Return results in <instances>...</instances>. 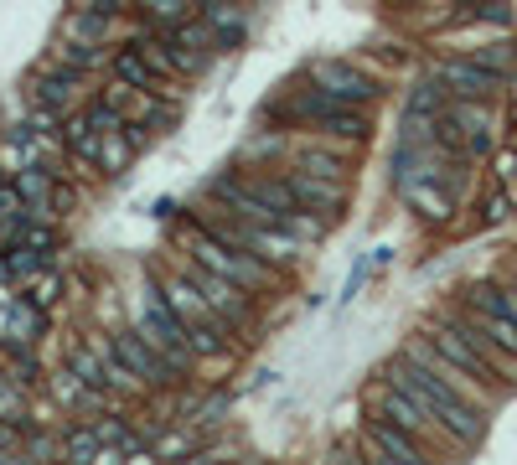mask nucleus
I'll use <instances>...</instances> for the list:
<instances>
[{"mask_svg": "<svg viewBox=\"0 0 517 465\" xmlns=\"http://www.w3.org/2000/svg\"><path fill=\"white\" fill-rule=\"evenodd\" d=\"M73 83H78V73L68 68V62H63L57 73H42V78H37V104L52 109V114L68 109V104H73Z\"/></svg>", "mask_w": 517, "mask_h": 465, "instance_id": "nucleus-17", "label": "nucleus"}, {"mask_svg": "<svg viewBox=\"0 0 517 465\" xmlns=\"http://www.w3.org/2000/svg\"><path fill=\"white\" fill-rule=\"evenodd\" d=\"M99 6H109V11H114V6H119V0H99Z\"/></svg>", "mask_w": 517, "mask_h": 465, "instance_id": "nucleus-38", "label": "nucleus"}, {"mask_svg": "<svg viewBox=\"0 0 517 465\" xmlns=\"http://www.w3.org/2000/svg\"><path fill=\"white\" fill-rule=\"evenodd\" d=\"M295 171H311V176H331V181H342L347 176V161L337 150H321V145H306V150H295Z\"/></svg>", "mask_w": 517, "mask_h": 465, "instance_id": "nucleus-18", "label": "nucleus"}, {"mask_svg": "<svg viewBox=\"0 0 517 465\" xmlns=\"http://www.w3.org/2000/svg\"><path fill=\"white\" fill-rule=\"evenodd\" d=\"M187 11H192V0H156V6H150L156 26H176V21H187Z\"/></svg>", "mask_w": 517, "mask_h": 465, "instance_id": "nucleus-28", "label": "nucleus"}, {"mask_svg": "<svg viewBox=\"0 0 517 465\" xmlns=\"http://www.w3.org/2000/svg\"><path fill=\"white\" fill-rule=\"evenodd\" d=\"M68 31H73L78 42H94V37H104V31H109V6H99V11H83V16H73V21H68Z\"/></svg>", "mask_w": 517, "mask_h": 465, "instance_id": "nucleus-25", "label": "nucleus"}, {"mask_svg": "<svg viewBox=\"0 0 517 465\" xmlns=\"http://www.w3.org/2000/svg\"><path fill=\"white\" fill-rule=\"evenodd\" d=\"M275 119H300V124H311V130L321 135H337V140H362L373 130L368 114L342 104V99H331L326 88H306V93H295L290 109H275Z\"/></svg>", "mask_w": 517, "mask_h": 465, "instance_id": "nucleus-3", "label": "nucleus"}, {"mask_svg": "<svg viewBox=\"0 0 517 465\" xmlns=\"http://www.w3.org/2000/svg\"><path fill=\"white\" fill-rule=\"evenodd\" d=\"M481 104L486 99H455V104H445V119L455 124V135H461L466 155H486V150H492V114H486Z\"/></svg>", "mask_w": 517, "mask_h": 465, "instance_id": "nucleus-9", "label": "nucleus"}, {"mask_svg": "<svg viewBox=\"0 0 517 465\" xmlns=\"http://www.w3.org/2000/svg\"><path fill=\"white\" fill-rule=\"evenodd\" d=\"M109 104L125 114L130 124H145L150 119V109H156V99H150V88H135V83H119V88H109Z\"/></svg>", "mask_w": 517, "mask_h": 465, "instance_id": "nucleus-19", "label": "nucleus"}, {"mask_svg": "<svg viewBox=\"0 0 517 465\" xmlns=\"http://www.w3.org/2000/svg\"><path fill=\"white\" fill-rule=\"evenodd\" d=\"M114 352H119V362H125L145 388H171L176 372H181L145 331H119V336H114Z\"/></svg>", "mask_w": 517, "mask_h": 465, "instance_id": "nucleus-5", "label": "nucleus"}, {"mask_svg": "<svg viewBox=\"0 0 517 465\" xmlns=\"http://www.w3.org/2000/svg\"><path fill=\"white\" fill-rule=\"evenodd\" d=\"M502 305H507V316L517 321V285H507V290H502Z\"/></svg>", "mask_w": 517, "mask_h": 465, "instance_id": "nucleus-36", "label": "nucleus"}, {"mask_svg": "<svg viewBox=\"0 0 517 465\" xmlns=\"http://www.w3.org/2000/svg\"><path fill=\"white\" fill-rule=\"evenodd\" d=\"M192 450H197V445L187 440V434H171V440L161 445V455H192Z\"/></svg>", "mask_w": 517, "mask_h": 465, "instance_id": "nucleus-34", "label": "nucleus"}, {"mask_svg": "<svg viewBox=\"0 0 517 465\" xmlns=\"http://www.w3.org/2000/svg\"><path fill=\"white\" fill-rule=\"evenodd\" d=\"M311 83L326 88L331 99H342V104H373V99H378V83H373L368 73H357L352 62H316Z\"/></svg>", "mask_w": 517, "mask_h": 465, "instance_id": "nucleus-8", "label": "nucleus"}, {"mask_svg": "<svg viewBox=\"0 0 517 465\" xmlns=\"http://www.w3.org/2000/svg\"><path fill=\"white\" fill-rule=\"evenodd\" d=\"M114 73H119V83H135V88H161V73L145 62V52H140V47L119 52V57H114Z\"/></svg>", "mask_w": 517, "mask_h": 465, "instance_id": "nucleus-20", "label": "nucleus"}, {"mask_svg": "<svg viewBox=\"0 0 517 465\" xmlns=\"http://www.w3.org/2000/svg\"><path fill=\"white\" fill-rule=\"evenodd\" d=\"M32 300H37V305H42V310H47V305H52V300H57V279H42V285H37V290H32Z\"/></svg>", "mask_w": 517, "mask_h": 465, "instance_id": "nucleus-35", "label": "nucleus"}, {"mask_svg": "<svg viewBox=\"0 0 517 465\" xmlns=\"http://www.w3.org/2000/svg\"><path fill=\"white\" fill-rule=\"evenodd\" d=\"M181 274H187L192 285L207 295V305L218 310L223 321H233V326H243V321H249V290H243V285H233L228 274L207 269V264H197V259H187V269H181Z\"/></svg>", "mask_w": 517, "mask_h": 465, "instance_id": "nucleus-7", "label": "nucleus"}, {"mask_svg": "<svg viewBox=\"0 0 517 465\" xmlns=\"http://www.w3.org/2000/svg\"><path fill=\"white\" fill-rule=\"evenodd\" d=\"M409 114H424V119H440V114H445V93H440L435 83H424V88H414V99H409Z\"/></svg>", "mask_w": 517, "mask_h": 465, "instance_id": "nucleus-26", "label": "nucleus"}, {"mask_svg": "<svg viewBox=\"0 0 517 465\" xmlns=\"http://www.w3.org/2000/svg\"><path fill=\"white\" fill-rule=\"evenodd\" d=\"M512 207H517V202H512V197L502 192V186H497V192H492V197H486V212H481V217H486V223H502V217H507Z\"/></svg>", "mask_w": 517, "mask_h": 465, "instance_id": "nucleus-30", "label": "nucleus"}, {"mask_svg": "<svg viewBox=\"0 0 517 465\" xmlns=\"http://www.w3.org/2000/svg\"><path fill=\"white\" fill-rule=\"evenodd\" d=\"M290 186H295V202L311 207V212H321L326 223H331V217H337V207L347 202L342 181H331V176H311V171H295V166H290Z\"/></svg>", "mask_w": 517, "mask_h": 465, "instance_id": "nucleus-11", "label": "nucleus"}, {"mask_svg": "<svg viewBox=\"0 0 517 465\" xmlns=\"http://www.w3.org/2000/svg\"><path fill=\"white\" fill-rule=\"evenodd\" d=\"M202 21L212 26V37H218V47H233L243 37V16L233 6H218V0H207L202 6Z\"/></svg>", "mask_w": 517, "mask_h": 465, "instance_id": "nucleus-21", "label": "nucleus"}, {"mask_svg": "<svg viewBox=\"0 0 517 465\" xmlns=\"http://www.w3.org/2000/svg\"><path fill=\"white\" fill-rule=\"evenodd\" d=\"M497 186L517 202V150H502V155H497Z\"/></svg>", "mask_w": 517, "mask_h": 465, "instance_id": "nucleus-29", "label": "nucleus"}, {"mask_svg": "<svg viewBox=\"0 0 517 465\" xmlns=\"http://www.w3.org/2000/svg\"><path fill=\"white\" fill-rule=\"evenodd\" d=\"M368 274H373V259H357V264H352V274H347V285H342V295L352 300V295L362 290V279H368Z\"/></svg>", "mask_w": 517, "mask_h": 465, "instance_id": "nucleus-32", "label": "nucleus"}, {"mask_svg": "<svg viewBox=\"0 0 517 465\" xmlns=\"http://www.w3.org/2000/svg\"><path fill=\"white\" fill-rule=\"evenodd\" d=\"M388 383L404 388L409 398H419L424 409L435 414V424L450 434V440H461V445H476V440H481V414L471 409L466 393L455 388L445 372L424 367V362H414V357H399V362L388 367Z\"/></svg>", "mask_w": 517, "mask_h": 465, "instance_id": "nucleus-1", "label": "nucleus"}, {"mask_svg": "<svg viewBox=\"0 0 517 465\" xmlns=\"http://www.w3.org/2000/svg\"><path fill=\"white\" fill-rule=\"evenodd\" d=\"M63 450H68V460H99L104 455V440H99V429H73L68 440H63Z\"/></svg>", "mask_w": 517, "mask_h": 465, "instance_id": "nucleus-24", "label": "nucleus"}, {"mask_svg": "<svg viewBox=\"0 0 517 465\" xmlns=\"http://www.w3.org/2000/svg\"><path fill=\"white\" fill-rule=\"evenodd\" d=\"M368 450H373V460L419 465V440H414L409 429H399L393 419H378V424H368Z\"/></svg>", "mask_w": 517, "mask_h": 465, "instance_id": "nucleus-13", "label": "nucleus"}, {"mask_svg": "<svg viewBox=\"0 0 517 465\" xmlns=\"http://www.w3.org/2000/svg\"><path fill=\"white\" fill-rule=\"evenodd\" d=\"M140 6H145V11H150V6H156V0H140Z\"/></svg>", "mask_w": 517, "mask_h": 465, "instance_id": "nucleus-39", "label": "nucleus"}, {"mask_svg": "<svg viewBox=\"0 0 517 465\" xmlns=\"http://www.w3.org/2000/svg\"><path fill=\"white\" fill-rule=\"evenodd\" d=\"M16 186H21V202L32 207V212H52L57 207V197H52V176H47V166H21L16 171Z\"/></svg>", "mask_w": 517, "mask_h": 465, "instance_id": "nucleus-16", "label": "nucleus"}, {"mask_svg": "<svg viewBox=\"0 0 517 465\" xmlns=\"http://www.w3.org/2000/svg\"><path fill=\"white\" fill-rule=\"evenodd\" d=\"M399 192H404V202L424 217V223H445V217H450V197H445V192H435L430 181H404Z\"/></svg>", "mask_w": 517, "mask_h": 465, "instance_id": "nucleus-15", "label": "nucleus"}, {"mask_svg": "<svg viewBox=\"0 0 517 465\" xmlns=\"http://www.w3.org/2000/svg\"><path fill=\"white\" fill-rule=\"evenodd\" d=\"M466 305H471V321L486 331V341H492L497 352L517 357V321L507 316L502 290H497V285H471V290H466Z\"/></svg>", "mask_w": 517, "mask_h": 465, "instance_id": "nucleus-6", "label": "nucleus"}, {"mask_svg": "<svg viewBox=\"0 0 517 465\" xmlns=\"http://www.w3.org/2000/svg\"><path fill=\"white\" fill-rule=\"evenodd\" d=\"M140 331L156 341V347H161L181 372H187V362L197 357V352H192V336H187V321L176 316V305L166 300L161 285H145V295H140Z\"/></svg>", "mask_w": 517, "mask_h": 465, "instance_id": "nucleus-4", "label": "nucleus"}, {"mask_svg": "<svg viewBox=\"0 0 517 465\" xmlns=\"http://www.w3.org/2000/svg\"><path fill=\"white\" fill-rule=\"evenodd\" d=\"M0 419H16L21 424V393L11 388V378L0 383Z\"/></svg>", "mask_w": 517, "mask_h": 465, "instance_id": "nucleus-31", "label": "nucleus"}, {"mask_svg": "<svg viewBox=\"0 0 517 465\" xmlns=\"http://www.w3.org/2000/svg\"><path fill=\"white\" fill-rule=\"evenodd\" d=\"M181 248L197 259V264H207V269H218V274H228L233 285H243V290H264L269 285V264L259 259V254H249V248H233V243H223L212 228H202L197 217L187 228H181Z\"/></svg>", "mask_w": 517, "mask_h": 465, "instance_id": "nucleus-2", "label": "nucleus"}, {"mask_svg": "<svg viewBox=\"0 0 517 465\" xmlns=\"http://www.w3.org/2000/svg\"><path fill=\"white\" fill-rule=\"evenodd\" d=\"M476 62H486V68H497V73H502V68H507V47H481V52H476Z\"/></svg>", "mask_w": 517, "mask_h": 465, "instance_id": "nucleus-33", "label": "nucleus"}, {"mask_svg": "<svg viewBox=\"0 0 517 465\" xmlns=\"http://www.w3.org/2000/svg\"><path fill=\"white\" fill-rule=\"evenodd\" d=\"M285 228H290L295 238H306V243H316V238L326 233V217H311L306 207H295V212L285 217Z\"/></svg>", "mask_w": 517, "mask_h": 465, "instance_id": "nucleus-27", "label": "nucleus"}, {"mask_svg": "<svg viewBox=\"0 0 517 465\" xmlns=\"http://www.w3.org/2000/svg\"><path fill=\"white\" fill-rule=\"evenodd\" d=\"M383 419H393V424L409 429V434H424V429L435 424V414L424 409L419 398H409L404 388H393V383H388V393H383Z\"/></svg>", "mask_w": 517, "mask_h": 465, "instance_id": "nucleus-14", "label": "nucleus"}, {"mask_svg": "<svg viewBox=\"0 0 517 465\" xmlns=\"http://www.w3.org/2000/svg\"><path fill=\"white\" fill-rule=\"evenodd\" d=\"M161 290H166V300L176 305V316L187 321V326H223V316H218V310L207 305V295H202V290L192 285L187 274H171Z\"/></svg>", "mask_w": 517, "mask_h": 465, "instance_id": "nucleus-12", "label": "nucleus"}, {"mask_svg": "<svg viewBox=\"0 0 517 465\" xmlns=\"http://www.w3.org/2000/svg\"><path fill=\"white\" fill-rule=\"evenodd\" d=\"M0 279H16V274H11V254H6V259H0Z\"/></svg>", "mask_w": 517, "mask_h": 465, "instance_id": "nucleus-37", "label": "nucleus"}, {"mask_svg": "<svg viewBox=\"0 0 517 465\" xmlns=\"http://www.w3.org/2000/svg\"><path fill=\"white\" fill-rule=\"evenodd\" d=\"M440 83L455 93V99H492L502 88V73L471 57V62H440Z\"/></svg>", "mask_w": 517, "mask_h": 465, "instance_id": "nucleus-10", "label": "nucleus"}, {"mask_svg": "<svg viewBox=\"0 0 517 465\" xmlns=\"http://www.w3.org/2000/svg\"><path fill=\"white\" fill-rule=\"evenodd\" d=\"M42 326H47V316H42L37 300H16V305L6 310V336H16V341H32Z\"/></svg>", "mask_w": 517, "mask_h": 465, "instance_id": "nucleus-22", "label": "nucleus"}, {"mask_svg": "<svg viewBox=\"0 0 517 465\" xmlns=\"http://www.w3.org/2000/svg\"><path fill=\"white\" fill-rule=\"evenodd\" d=\"M57 57H63L73 73H88V68H99V62H104V47H94V42H78V37H73L68 47H57Z\"/></svg>", "mask_w": 517, "mask_h": 465, "instance_id": "nucleus-23", "label": "nucleus"}]
</instances>
